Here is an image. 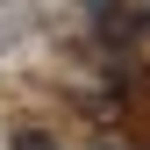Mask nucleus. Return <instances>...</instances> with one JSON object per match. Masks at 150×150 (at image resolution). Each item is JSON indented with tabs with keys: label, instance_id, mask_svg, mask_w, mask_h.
<instances>
[{
	"label": "nucleus",
	"instance_id": "1",
	"mask_svg": "<svg viewBox=\"0 0 150 150\" xmlns=\"http://www.w3.org/2000/svg\"><path fill=\"white\" fill-rule=\"evenodd\" d=\"M22 150H43V143H36V136H29V143H22Z\"/></svg>",
	"mask_w": 150,
	"mask_h": 150
}]
</instances>
